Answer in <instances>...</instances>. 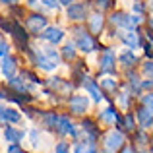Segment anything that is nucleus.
Listing matches in <instances>:
<instances>
[{
    "mask_svg": "<svg viewBox=\"0 0 153 153\" xmlns=\"http://www.w3.org/2000/svg\"><path fill=\"white\" fill-rule=\"evenodd\" d=\"M27 52L31 54V58H33V64L37 68H41V70H47V72H51V70H54L56 68V64L52 62V60L49 58V56L43 52V49H35V47H27Z\"/></svg>",
    "mask_w": 153,
    "mask_h": 153,
    "instance_id": "obj_1",
    "label": "nucleus"
},
{
    "mask_svg": "<svg viewBox=\"0 0 153 153\" xmlns=\"http://www.w3.org/2000/svg\"><path fill=\"white\" fill-rule=\"evenodd\" d=\"M114 62H116V56L112 49H105L101 52V58H99V66H101V72L105 74H112L114 72Z\"/></svg>",
    "mask_w": 153,
    "mask_h": 153,
    "instance_id": "obj_2",
    "label": "nucleus"
},
{
    "mask_svg": "<svg viewBox=\"0 0 153 153\" xmlns=\"http://www.w3.org/2000/svg\"><path fill=\"white\" fill-rule=\"evenodd\" d=\"M76 47H78L79 51H83V52H91V51L97 49V41L91 37V33L82 31V33L78 35V39H76Z\"/></svg>",
    "mask_w": 153,
    "mask_h": 153,
    "instance_id": "obj_3",
    "label": "nucleus"
},
{
    "mask_svg": "<svg viewBox=\"0 0 153 153\" xmlns=\"http://www.w3.org/2000/svg\"><path fill=\"white\" fill-rule=\"evenodd\" d=\"M68 105H70V111L72 112L82 114V112H85L87 107H89V99H87L85 95H72L70 101H68Z\"/></svg>",
    "mask_w": 153,
    "mask_h": 153,
    "instance_id": "obj_4",
    "label": "nucleus"
},
{
    "mask_svg": "<svg viewBox=\"0 0 153 153\" xmlns=\"http://www.w3.org/2000/svg\"><path fill=\"white\" fill-rule=\"evenodd\" d=\"M85 16H87V4H82V2L68 4V18L70 19L79 22V19H85Z\"/></svg>",
    "mask_w": 153,
    "mask_h": 153,
    "instance_id": "obj_5",
    "label": "nucleus"
},
{
    "mask_svg": "<svg viewBox=\"0 0 153 153\" xmlns=\"http://www.w3.org/2000/svg\"><path fill=\"white\" fill-rule=\"evenodd\" d=\"M27 27H29V31L33 35H39L47 27V18L45 16H39V14H33L31 18H27Z\"/></svg>",
    "mask_w": 153,
    "mask_h": 153,
    "instance_id": "obj_6",
    "label": "nucleus"
},
{
    "mask_svg": "<svg viewBox=\"0 0 153 153\" xmlns=\"http://www.w3.org/2000/svg\"><path fill=\"white\" fill-rule=\"evenodd\" d=\"M10 33H12V37H14L16 45H18L22 51H27V33H25V29H23L22 25H18V23H14L12 29H10Z\"/></svg>",
    "mask_w": 153,
    "mask_h": 153,
    "instance_id": "obj_7",
    "label": "nucleus"
},
{
    "mask_svg": "<svg viewBox=\"0 0 153 153\" xmlns=\"http://www.w3.org/2000/svg\"><path fill=\"white\" fill-rule=\"evenodd\" d=\"M39 35H41L45 41H49L51 45H56V43H60L64 39V31L58 29V27H45Z\"/></svg>",
    "mask_w": 153,
    "mask_h": 153,
    "instance_id": "obj_8",
    "label": "nucleus"
},
{
    "mask_svg": "<svg viewBox=\"0 0 153 153\" xmlns=\"http://www.w3.org/2000/svg\"><path fill=\"white\" fill-rule=\"evenodd\" d=\"M122 142H124L122 134H120V132H116V130H112V132H108V136L105 138V147H107L111 153H114L120 146H122Z\"/></svg>",
    "mask_w": 153,
    "mask_h": 153,
    "instance_id": "obj_9",
    "label": "nucleus"
},
{
    "mask_svg": "<svg viewBox=\"0 0 153 153\" xmlns=\"http://www.w3.org/2000/svg\"><path fill=\"white\" fill-rule=\"evenodd\" d=\"M56 130L60 132V134H70V136H76V128L74 124L70 122V118L68 116H56Z\"/></svg>",
    "mask_w": 153,
    "mask_h": 153,
    "instance_id": "obj_10",
    "label": "nucleus"
},
{
    "mask_svg": "<svg viewBox=\"0 0 153 153\" xmlns=\"http://www.w3.org/2000/svg\"><path fill=\"white\" fill-rule=\"evenodd\" d=\"M0 70L6 78H14V72H16V58L10 54L2 56V62H0Z\"/></svg>",
    "mask_w": 153,
    "mask_h": 153,
    "instance_id": "obj_11",
    "label": "nucleus"
},
{
    "mask_svg": "<svg viewBox=\"0 0 153 153\" xmlns=\"http://www.w3.org/2000/svg\"><path fill=\"white\" fill-rule=\"evenodd\" d=\"M83 87H85L87 93H89L91 97H93V101H101V99L105 97V95L101 93V89L97 87V83H95L91 78H83Z\"/></svg>",
    "mask_w": 153,
    "mask_h": 153,
    "instance_id": "obj_12",
    "label": "nucleus"
},
{
    "mask_svg": "<svg viewBox=\"0 0 153 153\" xmlns=\"http://www.w3.org/2000/svg\"><path fill=\"white\" fill-rule=\"evenodd\" d=\"M111 22L118 27H126V29H134V25L130 23V16L122 14V12H116V14L111 16Z\"/></svg>",
    "mask_w": 153,
    "mask_h": 153,
    "instance_id": "obj_13",
    "label": "nucleus"
},
{
    "mask_svg": "<svg viewBox=\"0 0 153 153\" xmlns=\"http://www.w3.org/2000/svg\"><path fill=\"white\" fill-rule=\"evenodd\" d=\"M23 136H25V132H23V130H16L14 126H6V128H4V138H6V142L18 143Z\"/></svg>",
    "mask_w": 153,
    "mask_h": 153,
    "instance_id": "obj_14",
    "label": "nucleus"
},
{
    "mask_svg": "<svg viewBox=\"0 0 153 153\" xmlns=\"http://www.w3.org/2000/svg\"><path fill=\"white\" fill-rule=\"evenodd\" d=\"M0 118H2L4 122H19V120H22V114H19L18 111H14V108L0 107Z\"/></svg>",
    "mask_w": 153,
    "mask_h": 153,
    "instance_id": "obj_15",
    "label": "nucleus"
},
{
    "mask_svg": "<svg viewBox=\"0 0 153 153\" xmlns=\"http://www.w3.org/2000/svg\"><path fill=\"white\" fill-rule=\"evenodd\" d=\"M138 116H140V126H142L143 130L151 128V108L142 107V108L138 111Z\"/></svg>",
    "mask_w": 153,
    "mask_h": 153,
    "instance_id": "obj_16",
    "label": "nucleus"
},
{
    "mask_svg": "<svg viewBox=\"0 0 153 153\" xmlns=\"http://www.w3.org/2000/svg\"><path fill=\"white\" fill-rule=\"evenodd\" d=\"M120 39H122L124 43H126V47H130L132 51L138 49L140 47V39H138V33H120Z\"/></svg>",
    "mask_w": 153,
    "mask_h": 153,
    "instance_id": "obj_17",
    "label": "nucleus"
},
{
    "mask_svg": "<svg viewBox=\"0 0 153 153\" xmlns=\"http://www.w3.org/2000/svg\"><path fill=\"white\" fill-rule=\"evenodd\" d=\"M118 58H120V64H124V66H134L138 62V56L134 54V51H124Z\"/></svg>",
    "mask_w": 153,
    "mask_h": 153,
    "instance_id": "obj_18",
    "label": "nucleus"
},
{
    "mask_svg": "<svg viewBox=\"0 0 153 153\" xmlns=\"http://www.w3.org/2000/svg\"><path fill=\"white\" fill-rule=\"evenodd\" d=\"M89 27H91V33H99L103 29V16L101 14H93L89 18Z\"/></svg>",
    "mask_w": 153,
    "mask_h": 153,
    "instance_id": "obj_19",
    "label": "nucleus"
},
{
    "mask_svg": "<svg viewBox=\"0 0 153 153\" xmlns=\"http://www.w3.org/2000/svg\"><path fill=\"white\" fill-rule=\"evenodd\" d=\"M116 116H118V112H116L112 107H108V108H105L101 114H99V118H101L103 122H114V120H116Z\"/></svg>",
    "mask_w": 153,
    "mask_h": 153,
    "instance_id": "obj_20",
    "label": "nucleus"
},
{
    "mask_svg": "<svg viewBox=\"0 0 153 153\" xmlns=\"http://www.w3.org/2000/svg\"><path fill=\"white\" fill-rule=\"evenodd\" d=\"M8 82H10V85L14 87L16 91H19V93H23V91L27 89V85H25V83H23V82H19L18 78H8Z\"/></svg>",
    "mask_w": 153,
    "mask_h": 153,
    "instance_id": "obj_21",
    "label": "nucleus"
},
{
    "mask_svg": "<svg viewBox=\"0 0 153 153\" xmlns=\"http://www.w3.org/2000/svg\"><path fill=\"white\" fill-rule=\"evenodd\" d=\"M101 85L105 87V89H108V91H116L118 83H116V79H112V78H107V79H101Z\"/></svg>",
    "mask_w": 153,
    "mask_h": 153,
    "instance_id": "obj_22",
    "label": "nucleus"
},
{
    "mask_svg": "<svg viewBox=\"0 0 153 153\" xmlns=\"http://www.w3.org/2000/svg\"><path fill=\"white\" fill-rule=\"evenodd\" d=\"M62 54H64V58H74V54H76V51H74V43H68L66 47L62 49Z\"/></svg>",
    "mask_w": 153,
    "mask_h": 153,
    "instance_id": "obj_23",
    "label": "nucleus"
},
{
    "mask_svg": "<svg viewBox=\"0 0 153 153\" xmlns=\"http://www.w3.org/2000/svg\"><path fill=\"white\" fill-rule=\"evenodd\" d=\"M43 52H45V54L49 56V58L52 60V62H54L56 66H58V60H60V56H58V52H56L54 49H43Z\"/></svg>",
    "mask_w": 153,
    "mask_h": 153,
    "instance_id": "obj_24",
    "label": "nucleus"
},
{
    "mask_svg": "<svg viewBox=\"0 0 153 153\" xmlns=\"http://www.w3.org/2000/svg\"><path fill=\"white\" fill-rule=\"evenodd\" d=\"M56 124V114L54 112H47L45 114V126H54Z\"/></svg>",
    "mask_w": 153,
    "mask_h": 153,
    "instance_id": "obj_25",
    "label": "nucleus"
},
{
    "mask_svg": "<svg viewBox=\"0 0 153 153\" xmlns=\"http://www.w3.org/2000/svg\"><path fill=\"white\" fill-rule=\"evenodd\" d=\"M68 149H70V146H68L66 142H60L58 146L54 147V151H56V153H68Z\"/></svg>",
    "mask_w": 153,
    "mask_h": 153,
    "instance_id": "obj_26",
    "label": "nucleus"
},
{
    "mask_svg": "<svg viewBox=\"0 0 153 153\" xmlns=\"http://www.w3.org/2000/svg\"><path fill=\"white\" fill-rule=\"evenodd\" d=\"M124 128H128V130H132L134 128V118H132V114H126V122H122Z\"/></svg>",
    "mask_w": 153,
    "mask_h": 153,
    "instance_id": "obj_27",
    "label": "nucleus"
},
{
    "mask_svg": "<svg viewBox=\"0 0 153 153\" xmlns=\"http://www.w3.org/2000/svg\"><path fill=\"white\" fill-rule=\"evenodd\" d=\"M8 153H23V149L18 143H10V146H8Z\"/></svg>",
    "mask_w": 153,
    "mask_h": 153,
    "instance_id": "obj_28",
    "label": "nucleus"
},
{
    "mask_svg": "<svg viewBox=\"0 0 153 153\" xmlns=\"http://www.w3.org/2000/svg\"><path fill=\"white\" fill-rule=\"evenodd\" d=\"M142 103H143V107H147V108H151V93H147V95H143V97H142Z\"/></svg>",
    "mask_w": 153,
    "mask_h": 153,
    "instance_id": "obj_29",
    "label": "nucleus"
},
{
    "mask_svg": "<svg viewBox=\"0 0 153 153\" xmlns=\"http://www.w3.org/2000/svg\"><path fill=\"white\" fill-rule=\"evenodd\" d=\"M6 54H8V43L0 41V56H6Z\"/></svg>",
    "mask_w": 153,
    "mask_h": 153,
    "instance_id": "obj_30",
    "label": "nucleus"
},
{
    "mask_svg": "<svg viewBox=\"0 0 153 153\" xmlns=\"http://www.w3.org/2000/svg\"><path fill=\"white\" fill-rule=\"evenodd\" d=\"M37 140H39V132L37 130H31V143H33V146H37Z\"/></svg>",
    "mask_w": 153,
    "mask_h": 153,
    "instance_id": "obj_31",
    "label": "nucleus"
},
{
    "mask_svg": "<svg viewBox=\"0 0 153 153\" xmlns=\"http://www.w3.org/2000/svg\"><path fill=\"white\" fill-rule=\"evenodd\" d=\"M43 2H45L47 6H51V8H58V0H43Z\"/></svg>",
    "mask_w": 153,
    "mask_h": 153,
    "instance_id": "obj_32",
    "label": "nucleus"
},
{
    "mask_svg": "<svg viewBox=\"0 0 153 153\" xmlns=\"http://www.w3.org/2000/svg\"><path fill=\"white\" fill-rule=\"evenodd\" d=\"M83 149H85V146H83V143H76L74 153H83Z\"/></svg>",
    "mask_w": 153,
    "mask_h": 153,
    "instance_id": "obj_33",
    "label": "nucleus"
},
{
    "mask_svg": "<svg viewBox=\"0 0 153 153\" xmlns=\"http://www.w3.org/2000/svg\"><path fill=\"white\" fill-rule=\"evenodd\" d=\"M143 72H146V74H147V76H149V74H151V62H149V60H147V62H146V64H143Z\"/></svg>",
    "mask_w": 153,
    "mask_h": 153,
    "instance_id": "obj_34",
    "label": "nucleus"
},
{
    "mask_svg": "<svg viewBox=\"0 0 153 153\" xmlns=\"http://www.w3.org/2000/svg\"><path fill=\"white\" fill-rule=\"evenodd\" d=\"M134 10H136V12H143V4H136Z\"/></svg>",
    "mask_w": 153,
    "mask_h": 153,
    "instance_id": "obj_35",
    "label": "nucleus"
},
{
    "mask_svg": "<svg viewBox=\"0 0 153 153\" xmlns=\"http://www.w3.org/2000/svg\"><path fill=\"white\" fill-rule=\"evenodd\" d=\"M60 4H64V6H68V4H72V2H76V0H58Z\"/></svg>",
    "mask_w": 153,
    "mask_h": 153,
    "instance_id": "obj_36",
    "label": "nucleus"
},
{
    "mask_svg": "<svg viewBox=\"0 0 153 153\" xmlns=\"http://www.w3.org/2000/svg\"><path fill=\"white\" fill-rule=\"evenodd\" d=\"M142 87H147V89H149V87H151V79H147V82H143V83H142Z\"/></svg>",
    "mask_w": 153,
    "mask_h": 153,
    "instance_id": "obj_37",
    "label": "nucleus"
},
{
    "mask_svg": "<svg viewBox=\"0 0 153 153\" xmlns=\"http://www.w3.org/2000/svg\"><path fill=\"white\" fill-rule=\"evenodd\" d=\"M146 54H147V56L151 54V45H149V43H147V45H146Z\"/></svg>",
    "mask_w": 153,
    "mask_h": 153,
    "instance_id": "obj_38",
    "label": "nucleus"
},
{
    "mask_svg": "<svg viewBox=\"0 0 153 153\" xmlns=\"http://www.w3.org/2000/svg\"><path fill=\"white\" fill-rule=\"evenodd\" d=\"M132 151H134V149H132L130 146H126V147H124V153H132Z\"/></svg>",
    "mask_w": 153,
    "mask_h": 153,
    "instance_id": "obj_39",
    "label": "nucleus"
},
{
    "mask_svg": "<svg viewBox=\"0 0 153 153\" xmlns=\"http://www.w3.org/2000/svg\"><path fill=\"white\" fill-rule=\"evenodd\" d=\"M85 153H97V149H95V147H89V149H87Z\"/></svg>",
    "mask_w": 153,
    "mask_h": 153,
    "instance_id": "obj_40",
    "label": "nucleus"
},
{
    "mask_svg": "<svg viewBox=\"0 0 153 153\" xmlns=\"http://www.w3.org/2000/svg\"><path fill=\"white\" fill-rule=\"evenodd\" d=\"M4 97H8V95L4 93V91H0V99H4Z\"/></svg>",
    "mask_w": 153,
    "mask_h": 153,
    "instance_id": "obj_41",
    "label": "nucleus"
}]
</instances>
